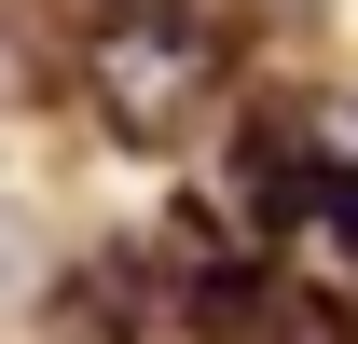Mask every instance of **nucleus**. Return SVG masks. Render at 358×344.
Here are the masks:
<instances>
[{"mask_svg": "<svg viewBox=\"0 0 358 344\" xmlns=\"http://www.w3.org/2000/svg\"><path fill=\"white\" fill-rule=\"evenodd\" d=\"M262 83L248 0H55V124L124 166H207Z\"/></svg>", "mask_w": 358, "mask_h": 344, "instance_id": "1", "label": "nucleus"}]
</instances>
